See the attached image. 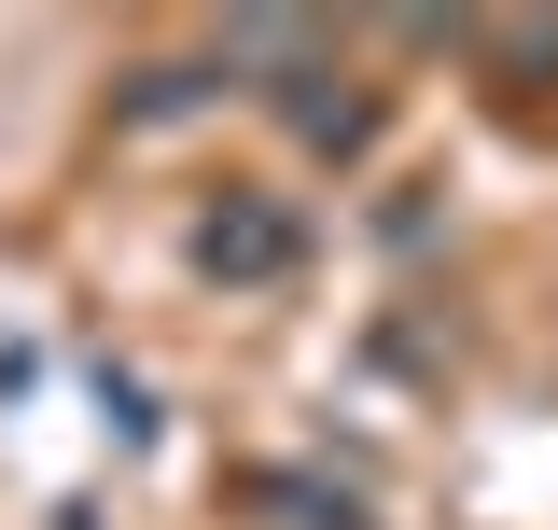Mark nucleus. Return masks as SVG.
<instances>
[{
  "mask_svg": "<svg viewBox=\"0 0 558 530\" xmlns=\"http://www.w3.org/2000/svg\"><path fill=\"white\" fill-rule=\"evenodd\" d=\"M293 252H307V224H293L279 196H223L196 224V265H209V279H279Z\"/></svg>",
  "mask_w": 558,
  "mask_h": 530,
  "instance_id": "f257e3e1",
  "label": "nucleus"
}]
</instances>
